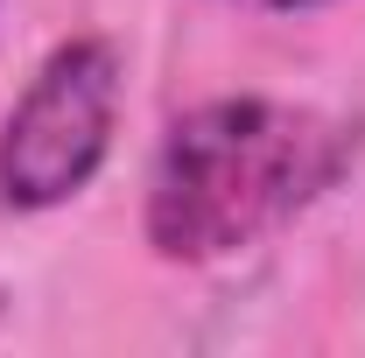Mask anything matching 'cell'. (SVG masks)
Listing matches in <instances>:
<instances>
[{
	"instance_id": "obj_1",
	"label": "cell",
	"mask_w": 365,
	"mask_h": 358,
	"mask_svg": "<svg viewBox=\"0 0 365 358\" xmlns=\"http://www.w3.org/2000/svg\"><path fill=\"white\" fill-rule=\"evenodd\" d=\"M359 162V127L288 98L190 106L148 169V246L176 267H211L302 218Z\"/></svg>"
},
{
	"instance_id": "obj_2",
	"label": "cell",
	"mask_w": 365,
	"mask_h": 358,
	"mask_svg": "<svg viewBox=\"0 0 365 358\" xmlns=\"http://www.w3.org/2000/svg\"><path fill=\"white\" fill-rule=\"evenodd\" d=\"M120 134V49L78 36L49 49L0 127V204L56 211L85 190Z\"/></svg>"
},
{
	"instance_id": "obj_3",
	"label": "cell",
	"mask_w": 365,
	"mask_h": 358,
	"mask_svg": "<svg viewBox=\"0 0 365 358\" xmlns=\"http://www.w3.org/2000/svg\"><path fill=\"white\" fill-rule=\"evenodd\" d=\"M239 7H260V14H309V7H330V0H239Z\"/></svg>"
}]
</instances>
